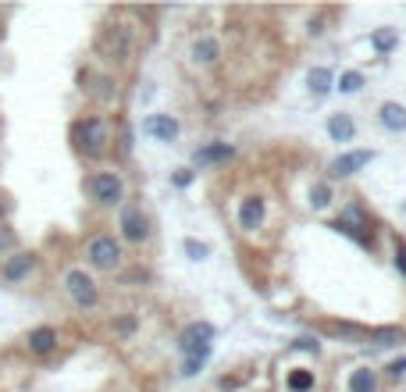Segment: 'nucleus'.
Wrapping results in <instances>:
<instances>
[{
  "instance_id": "obj_15",
  "label": "nucleus",
  "mask_w": 406,
  "mask_h": 392,
  "mask_svg": "<svg viewBox=\"0 0 406 392\" xmlns=\"http://www.w3.org/2000/svg\"><path fill=\"white\" fill-rule=\"evenodd\" d=\"M25 343H29V350H33V353L47 356V353H54V350H57V331H54V328H33Z\"/></svg>"
},
{
  "instance_id": "obj_29",
  "label": "nucleus",
  "mask_w": 406,
  "mask_h": 392,
  "mask_svg": "<svg viewBox=\"0 0 406 392\" xmlns=\"http://www.w3.org/2000/svg\"><path fill=\"white\" fill-rule=\"evenodd\" d=\"M118 331H136V317H121L118 321Z\"/></svg>"
},
{
  "instance_id": "obj_21",
  "label": "nucleus",
  "mask_w": 406,
  "mask_h": 392,
  "mask_svg": "<svg viewBox=\"0 0 406 392\" xmlns=\"http://www.w3.org/2000/svg\"><path fill=\"white\" fill-rule=\"evenodd\" d=\"M93 97H97L100 104H111L114 100V79H97V89H93Z\"/></svg>"
},
{
  "instance_id": "obj_12",
  "label": "nucleus",
  "mask_w": 406,
  "mask_h": 392,
  "mask_svg": "<svg viewBox=\"0 0 406 392\" xmlns=\"http://www.w3.org/2000/svg\"><path fill=\"white\" fill-rule=\"evenodd\" d=\"M328 136H331L335 143H353V136H357V122H353V114H346V111L331 114V118H328Z\"/></svg>"
},
{
  "instance_id": "obj_6",
  "label": "nucleus",
  "mask_w": 406,
  "mask_h": 392,
  "mask_svg": "<svg viewBox=\"0 0 406 392\" xmlns=\"http://www.w3.org/2000/svg\"><path fill=\"white\" fill-rule=\"evenodd\" d=\"M118 228H121V239L125 243H132V246H143L150 239V218L143 214L139 203H125L118 210Z\"/></svg>"
},
{
  "instance_id": "obj_1",
  "label": "nucleus",
  "mask_w": 406,
  "mask_h": 392,
  "mask_svg": "<svg viewBox=\"0 0 406 392\" xmlns=\"http://www.w3.org/2000/svg\"><path fill=\"white\" fill-rule=\"evenodd\" d=\"M72 139H75V150L82 157H104L107 154V143H111V125L104 122L100 114L82 118V122L72 129Z\"/></svg>"
},
{
  "instance_id": "obj_31",
  "label": "nucleus",
  "mask_w": 406,
  "mask_h": 392,
  "mask_svg": "<svg viewBox=\"0 0 406 392\" xmlns=\"http://www.w3.org/2000/svg\"><path fill=\"white\" fill-rule=\"evenodd\" d=\"M0 214H4V203H0Z\"/></svg>"
},
{
  "instance_id": "obj_16",
  "label": "nucleus",
  "mask_w": 406,
  "mask_h": 392,
  "mask_svg": "<svg viewBox=\"0 0 406 392\" xmlns=\"http://www.w3.org/2000/svg\"><path fill=\"white\" fill-rule=\"evenodd\" d=\"M346 389L350 392H378V371L374 368H353Z\"/></svg>"
},
{
  "instance_id": "obj_10",
  "label": "nucleus",
  "mask_w": 406,
  "mask_h": 392,
  "mask_svg": "<svg viewBox=\"0 0 406 392\" xmlns=\"http://www.w3.org/2000/svg\"><path fill=\"white\" fill-rule=\"evenodd\" d=\"M189 57H193V65H200V68L217 65V57H221V40H217V36H200V40H193Z\"/></svg>"
},
{
  "instance_id": "obj_7",
  "label": "nucleus",
  "mask_w": 406,
  "mask_h": 392,
  "mask_svg": "<svg viewBox=\"0 0 406 392\" xmlns=\"http://www.w3.org/2000/svg\"><path fill=\"white\" fill-rule=\"evenodd\" d=\"M100 47H104V54L111 57V61H118V65L132 61V50H136L132 29L129 25H107L104 36H100Z\"/></svg>"
},
{
  "instance_id": "obj_30",
  "label": "nucleus",
  "mask_w": 406,
  "mask_h": 392,
  "mask_svg": "<svg viewBox=\"0 0 406 392\" xmlns=\"http://www.w3.org/2000/svg\"><path fill=\"white\" fill-rule=\"evenodd\" d=\"M296 346H303V350H310V353H318V339H310V336H303Z\"/></svg>"
},
{
  "instance_id": "obj_11",
  "label": "nucleus",
  "mask_w": 406,
  "mask_h": 392,
  "mask_svg": "<svg viewBox=\"0 0 406 392\" xmlns=\"http://www.w3.org/2000/svg\"><path fill=\"white\" fill-rule=\"evenodd\" d=\"M143 129H146L153 139H161V143H175V139H178V122H175L171 114H146Z\"/></svg>"
},
{
  "instance_id": "obj_14",
  "label": "nucleus",
  "mask_w": 406,
  "mask_h": 392,
  "mask_svg": "<svg viewBox=\"0 0 406 392\" xmlns=\"http://www.w3.org/2000/svg\"><path fill=\"white\" fill-rule=\"evenodd\" d=\"M378 122H382L385 129H392V132H406V107L396 104V100H385V104L378 107Z\"/></svg>"
},
{
  "instance_id": "obj_5",
  "label": "nucleus",
  "mask_w": 406,
  "mask_h": 392,
  "mask_svg": "<svg viewBox=\"0 0 406 392\" xmlns=\"http://www.w3.org/2000/svg\"><path fill=\"white\" fill-rule=\"evenodd\" d=\"M65 292L72 296V304L82 307V311H93L100 304V285L93 282V275H86V271H79V267H72L65 275Z\"/></svg>"
},
{
  "instance_id": "obj_28",
  "label": "nucleus",
  "mask_w": 406,
  "mask_h": 392,
  "mask_svg": "<svg viewBox=\"0 0 406 392\" xmlns=\"http://www.w3.org/2000/svg\"><path fill=\"white\" fill-rule=\"evenodd\" d=\"M396 264H399V271L406 275V243H399V246H396Z\"/></svg>"
},
{
  "instance_id": "obj_24",
  "label": "nucleus",
  "mask_w": 406,
  "mask_h": 392,
  "mask_svg": "<svg viewBox=\"0 0 406 392\" xmlns=\"http://www.w3.org/2000/svg\"><path fill=\"white\" fill-rule=\"evenodd\" d=\"M193 178H196L193 168H178V171L171 175V186H175V189H185V186H193Z\"/></svg>"
},
{
  "instance_id": "obj_2",
  "label": "nucleus",
  "mask_w": 406,
  "mask_h": 392,
  "mask_svg": "<svg viewBox=\"0 0 406 392\" xmlns=\"http://www.w3.org/2000/svg\"><path fill=\"white\" fill-rule=\"evenodd\" d=\"M214 336L217 328L210 321H193L182 328L178 336V350H182V360H207L210 350H214Z\"/></svg>"
},
{
  "instance_id": "obj_17",
  "label": "nucleus",
  "mask_w": 406,
  "mask_h": 392,
  "mask_svg": "<svg viewBox=\"0 0 406 392\" xmlns=\"http://www.w3.org/2000/svg\"><path fill=\"white\" fill-rule=\"evenodd\" d=\"M235 157V146L228 143H210L196 150V164H217V161H232Z\"/></svg>"
},
{
  "instance_id": "obj_22",
  "label": "nucleus",
  "mask_w": 406,
  "mask_h": 392,
  "mask_svg": "<svg viewBox=\"0 0 406 392\" xmlns=\"http://www.w3.org/2000/svg\"><path fill=\"white\" fill-rule=\"evenodd\" d=\"M338 89H342V93H357V89H364V75L360 72H346L338 79Z\"/></svg>"
},
{
  "instance_id": "obj_13",
  "label": "nucleus",
  "mask_w": 406,
  "mask_h": 392,
  "mask_svg": "<svg viewBox=\"0 0 406 392\" xmlns=\"http://www.w3.org/2000/svg\"><path fill=\"white\" fill-rule=\"evenodd\" d=\"M33 267H36V257L33 253H15L4 267H0V279H4V282H22Z\"/></svg>"
},
{
  "instance_id": "obj_4",
  "label": "nucleus",
  "mask_w": 406,
  "mask_h": 392,
  "mask_svg": "<svg viewBox=\"0 0 406 392\" xmlns=\"http://www.w3.org/2000/svg\"><path fill=\"white\" fill-rule=\"evenodd\" d=\"M86 193H89L93 203H100V207H118L125 200V182L114 171H97V175H89Z\"/></svg>"
},
{
  "instance_id": "obj_3",
  "label": "nucleus",
  "mask_w": 406,
  "mask_h": 392,
  "mask_svg": "<svg viewBox=\"0 0 406 392\" xmlns=\"http://www.w3.org/2000/svg\"><path fill=\"white\" fill-rule=\"evenodd\" d=\"M86 260H89V267H97V271H118L125 253H121V243L114 235H93L89 246H86Z\"/></svg>"
},
{
  "instance_id": "obj_23",
  "label": "nucleus",
  "mask_w": 406,
  "mask_h": 392,
  "mask_svg": "<svg viewBox=\"0 0 406 392\" xmlns=\"http://www.w3.org/2000/svg\"><path fill=\"white\" fill-rule=\"evenodd\" d=\"M182 250L189 253L193 260H207V253H210L207 243H200V239H182Z\"/></svg>"
},
{
  "instance_id": "obj_25",
  "label": "nucleus",
  "mask_w": 406,
  "mask_h": 392,
  "mask_svg": "<svg viewBox=\"0 0 406 392\" xmlns=\"http://www.w3.org/2000/svg\"><path fill=\"white\" fill-rule=\"evenodd\" d=\"M374 47H378V50H392V47H396V33H392V29L378 33V36H374Z\"/></svg>"
},
{
  "instance_id": "obj_19",
  "label": "nucleus",
  "mask_w": 406,
  "mask_h": 392,
  "mask_svg": "<svg viewBox=\"0 0 406 392\" xmlns=\"http://www.w3.org/2000/svg\"><path fill=\"white\" fill-rule=\"evenodd\" d=\"M331 200H335V189L328 182H314V186H310V207H314V210L331 207Z\"/></svg>"
},
{
  "instance_id": "obj_18",
  "label": "nucleus",
  "mask_w": 406,
  "mask_h": 392,
  "mask_svg": "<svg viewBox=\"0 0 406 392\" xmlns=\"http://www.w3.org/2000/svg\"><path fill=\"white\" fill-rule=\"evenodd\" d=\"M306 86H310V93H314V97H325L328 89L335 86L331 68H310V72H306Z\"/></svg>"
},
{
  "instance_id": "obj_27",
  "label": "nucleus",
  "mask_w": 406,
  "mask_h": 392,
  "mask_svg": "<svg viewBox=\"0 0 406 392\" xmlns=\"http://www.w3.org/2000/svg\"><path fill=\"white\" fill-rule=\"evenodd\" d=\"M8 246H15V232L8 225H0V250H8Z\"/></svg>"
},
{
  "instance_id": "obj_26",
  "label": "nucleus",
  "mask_w": 406,
  "mask_h": 392,
  "mask_svg": "<svg viewBox=\"0 0 406 392\" xmlns=\"http://www.w3.org/2000/svg\"><path fill=\"white\" fill-rule=\"evenodd\" d=\"M385 375H389V378H403V375H406V356H399V360H392V364L385 368Z\"/></svg>"
},
{
  "instance_id": "obj_8",
  "label": "nucleus",
  "mask_w": 406,
  "mask_h": 392,
  "mask_svg": "<svg viewBox=\"0 0 406 392\" xmlns=\"http://www.w3.org/2000/svg\"><path fill=\"white\" fill-rule=\"evenodd\" d=\"M264 218H267V200L260 193H249L239 200L235 207V225L239 232H260L264 228Z\"/></svg>"
},
{
  "instance_id": "obj_20",
  "label": "nucleus",
  "mask_w": 406,
  "mask_h": 392,
  "mask_svg": "<svg viewBox=\"0 0 406 392\" xmlns=\"http://www.w3.org/2000/svg\"><path fill=\"white\" fill-rule=\"evenodd\" d=\"M310 389H314V371L310 368L289 371V392H310Z\"/></svg>"
},
{
  "instance_id": "obj_9",
  "label": "nucleus",
  "mask_w": 406,
  "mask_h": 392,
  "mask_svg": "<svg viewBox=\"0 0 406 392\" xmlns=\"http://www.w3.org/2000/svg\"><path fill=\"white\" fill-rule=\"evenodd\" d=\"M370 161H374V150H350V154H342L328 164V175L331 178H350V175L364 171Z\"/></svg>"
}]
</instances>
